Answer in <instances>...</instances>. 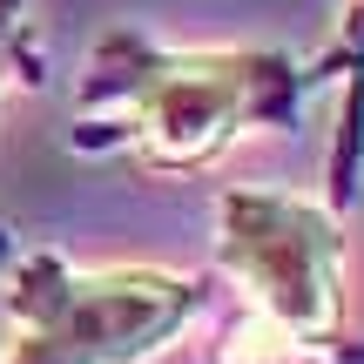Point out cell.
Instances as JSON below:
<instances>
[{"label": "cell", "mask_w": 364, "mask_h": 364, "mask_svg": "<svg viewBox=\"0 0 364 364\" xmlns=\"http://www.w3.org/2000/svg\"><path fill=\"white\" fill-rule=\"evenodd\" d=\"M311 95V61L290 48H162L115 27L75 81L68 149L129 156L142 176H196L243 135L290 129Z\"/></svg>", "instance_id": "cell-1"}, {"label": "cell", "mask_w": 364, "mask_h": 364, "mask_svg": "<svg viewBox=\"0 0 364 364\" xmlns=\"http://www.w3.org/2000/svg\"><path fill=\"white\" fill-rule=\"evenodd\" d=\"M311 88H338V129H331V162H324V203L351 209L364 189V0H344V21L331 48L311 61Z\"/></svg>", "instance_id": "cell-4"}, {"label": "cell", "mask_w": 364, "mask_h": 364, "mask_svg": "<svg viewBox=\"0 0 364 364\" xmlns=\"http://www.w3.org/2000/svg\"><path fill=\"white\" fill-rule=\"evenodd\" d=\"M216 270L243 290L250 317L290 344H338L344 331V216L297 189H216Z\"/></svg>", "instance_id": "cell-3"}, {"label": "cell", "mask_w": 364, "mask_h": 364, "mask_svg": "<svg viewBox=\"0 0 364 364\" xmlns=\"http://www.w3.org/2000/svg\"><path fill=\"white\" fill-rule=\"evenodd\" d=\"M209 284L169 263H68L21 250L7 263L0 364H149L203 317Z\"/></svg>", "instance_id": "cell-2"}, {"label": "cell", "mask_w": 364, "mask_h": 364, "mask_svg": "<svg viewBox=\"0 0 364 364\" xmlns=\"http://www.w3.org/2000/svg\"><path fill=\"white\" fill-rule=\"evenodd\" d=\"M223 364H324V351L290 344V338H277L270 324L243 317V324H236V338H230V351H223Z\"/></svg>", "instance_id": "cell-5"}, {"label": "cell", "mask_w": 364, "mask_h": 364, "mask_svg": "<svg viewBox=\"0 0 364 364\" xmlns=\"http://www.w3.org/2000/svg\"><path fill=\"white\" fill-rule=\"evenodd\" d=\"M0 54L41 68V48H34V34H27V0H0Z\"/></svg>", "instance_id": "cell-6"}, {"label": "cell", "mask_w": 364, "mask_h": 364, "mask_svg": "<svg viewBox=\"0 0 364 364\" xmlns=\"http://www.w3.org/2000/svg\"><path fill=\"white\" fill-rule=\"evenodd\" d=\"M14 81H27V88H34V81H41V68H34V61H7V54H0V95H7Z\"/></svg>", "instance_id": "cell-7"}, {"label": "cell", "mask_w": 364, "mask_h": 364, "mask_svg": "<svg viewBox=\"0 0 364 364\" xmlns=\"http://www.w3.org/2000/svg\"><path fill=\"white\" fill-rule=\"evenodd\" d=\"M7 250H14V236H7V230H0V257H7Z\"/></svg>", "instance_id": "cell-8"}]
</instances>
